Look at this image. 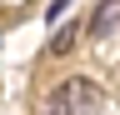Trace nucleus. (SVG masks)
<instances>
[{
    "mask_svg": "<svg viewBox=\"0 0 120 115\" xmlns=\"http://www.w3.org/2000/svg\"><path fill=\"white\" fill-rule=\"evenodd\" d=\"M100 85L85 80V75H70L60 90L45 100V115H100Z\"/></svg>",
    "mask_w": 120,
    "mask_h": 115,
    "instance_id": "obj_1",
    "label": "nucleus"
},
{
    "mask_svg": "<svg viewBox=\"0 0 120 115\" xmlns=\"http://www.w3.org/2000/svg\"><path fill=\"white\" fill-rule=\"evenodd\" d=\"M120 30V0H100L95 10H90V35H115Z\"/></svg>",
    "mask_w": 120,
    "mask_h": 115,
    "instance_id": "obj_2",
    "label": "nucleus"
},
{
    "mask_svg": "<svg viewBox=\"0 0 120 115\" xmlns=\"http://www.w3.org/2000/svg\"><path fill=\"white\" fill-rule=\"evenodd\" d=\"M70 45H75V25H60V30L50 35V55H65Z\"/></svg>",
    "mask_w": 120,
    "mask_h": 115,
    "instance_id": "obj_3",
    "label": "nucleus"
}]
</instances>
